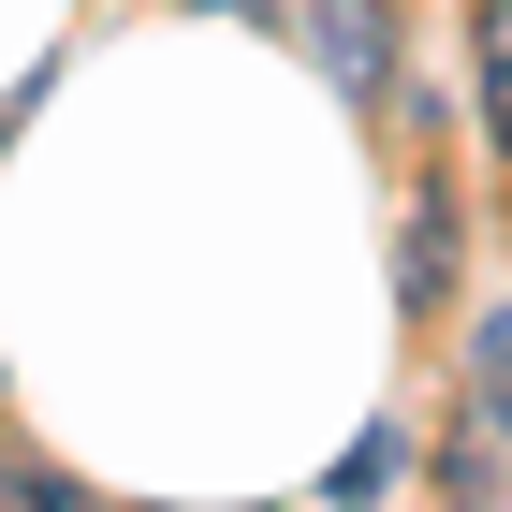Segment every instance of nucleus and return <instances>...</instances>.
<instances>
[{"mask_svg":"<svg viewBox=\"0 0 512 512\" xmlns=\"http://www.w3.org/2000/svg\"><path fill=\"white\" fill-rule=\"evenodd\" d=\"M308 44L352 103H395V0H308Z\"/></svg>","mask_w":512,"mask_h":512,"instance_id":"f257e3e1","label":"nucleus"},{"mask_svg":"<svg viewBox=\"0 0 512 512\" xmlns=\"http://www.w3.org/2000/svg\"><path fill=\"white\" fill-rule=\"evenodd\" d=\"M454 191H410V249H395V293H410V308H439V278H454Z\"/></svg>","mask_w":512,"mask_h":512,"instance_id":"f03ea898","label":"nucleus"},{"mask_svg":"<svg viewBox=\"0 0 512 512\" xmlns=\"http://www.w3.org/2000/svg\"><path fill=\"white\" fill-rule=\"evenodd\" d=\"M469 44H483V132L512 147V0H469Z\"/></svg>","mask_w":512,"mask_h":512,"instance_id":"7ed1b4c3","label":"nucleus"},{"mask_svg":"<svg viewBox=\"0 0 512 512\" xmlns=\"http://www.w3.org/2000/svg\"><path fill=\"white\" fill-rule=\"evenodd\" d=\"M469 366H483V395H498V410H512V308H498V322H483V337H469Z\"/></svg>","mask_w":512,"mask_h":512,"instance_id":"20e7f679","label":"nucleus"},{"mask_svg":"<svg viewBox=\"0 0 512 512\" xmlns=\"http://www.w3.org/2000/svg\"><path fill=\"white\" fill-rule=\"evenodd\" d=\"M235 15H264V0H235Z\"/></svg>","mask_w":512,"mask_h":512,"instance_id":"39448f33","label":"nucleus"},{"mask_svg":"<svg viewBox=\"0 0 512 512\" xmlns=\"http://www.w3.org/2000/svg\"><path fill=\"white\" fill-rule=\"evenodd\" d=\"M264 15H278V0H264Z\"/></svg>","mask_w":512,"mask_h":512,"instance_id":"423d86ee","label":"nucleus"}]
</instances>
